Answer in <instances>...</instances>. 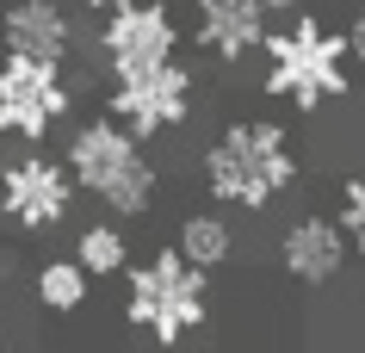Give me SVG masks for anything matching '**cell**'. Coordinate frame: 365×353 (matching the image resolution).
<instances>
[{
	"label": "cell",
	"mask_w": 365,
	"mask_h": 353,
	"mask_svg": "<svg viewBox=\"0 0 365 353\" xmlns=\"http://www.w3.org/2000/svg\"><path fill=\"white\" fill-rule=\"evenodd\" d=\"M267 25H272V13L260 0H192V38H198V50L217 56V62L260 56Z\"/></svg>",
	"instance_id": "30bf717a"
},
{
	"label": "cell",
	"mask_w": 365,
	"mask_h": 353,
	"mask_svg": "<svg viewBox=\"0 0 365 353\" xmlns=\"http://www.w3.org/2000/svg\"><path fill=\"white\" fill-rule=\"evenodd\" d=\"M341 230H346V248L365 255V174L341 180Z\"/></svg>",
	"instance_id": "9a60e30c"
},
{
	"label": "cell",
	"mask_w": 365,
	"mask_h": 353,
	"mask_svg": "<svg viewBox=\"0 0 365 353\" xmlns=\"http://www.w3.org/2000/svg\"><path fill=\"white\" fill-rule=\"evenodd\" d=\"M0 174H6V149H0Z\"/></svg>",
	"instance_id": "d6986e66"
},
{
	"label": "cell",
	"mask_w": 365,
	"mask_h": 353,
	"mask_svg": "<svg viewBox=\"0 0 365 353\" xmlns=\"http://www.w3.org/2000/svg\"><path fill=\"white\" fill-rule=\"evenodd\" d=\"M75 260L93 279H118L124 267H130V242H124V230H118V217L81 223V230H75Z\"/></svg>",
	"instance_id": "5bb4252c"
},
{
	"label": "cell",
	"mask_w": 365,
	"mask_h": 353,
	"mask_svg": "<svg viewBox=\"0 0 365 353\" xmlns=\"http://www.w3.org/2000/svg\"><path fill=\"white\" fill-rule=\"evenodd\" d=\"M173 248L192 260V267L217 273V267H230V255H235V230H230L223 211H192L180 223V235H173Z\"/></svg>",
	"instance_id": "4fadbf2b"
},
{
	"label": "cell",
	"mask_w": 365,
	"mask_h": 353,
	"mask_svg": "<svg viewBox=\"0 0 365 353\" xmlns=\"http://www.w3.org/2000/svg\"><path fill=\"white\" fill-rule=\"evenodd\" d=\"M341 38H346V56H353V62H359V68H365V6H359V13H353V25H346Z\"/></svg>",
	"instance_id": "2e32d148"
},
{
	"label": "cell",
	"mask_w": 365,
	"mask_h": 353,
	"mask_svg": "<svg viewBox=\"0 0 365 353\" xmlns=\"http://www.w3.org/2000/svg\"><path fill=\"white\" fill-rule=\"evenodd\" d=\"M68 106H75L68 62L19 56V50L0 56V137H6V143L38 149L62 118H68Z\"/></svg>",
	"instance_id": "5b68a950"
},
{
	"label": "cell",
	"mask_w": 365,
	"mask_h": 353,
	"mask_svg": "<svg viewBox=\"0 0 365 353\" xmlns=\"http://www.w3.org/2000/svg\"><path fill=\"white\" fill-rule=\"evenodd\" d=\"M87 13H112V6H124V0H81Z\"/></svg>",
	"instance_id": "ac0fdd59"
},
{
	"label": "cell",
	"mask_w": 365,
	"mask_h": 353,
	"mask_svg": "<svg viewBox=\"0 0 365 353\" xmlns=\"http://www.w3.org/2000/svg\"><path fill=\"white\" fill-rule=\"evenodd\" d=\"M198 106V75L180 56L155 62V68H136V75H112L106 87V118H118L136 143H155L180 131Z\"/></svg>",
	"instance_id": "8992f818"
},
{
	"label": "cell",
	"mask_w": 365,
	"mask_h": 353,
	"mask_svg": "<svg viewBox=\"0 0 365 353\" xmlns=\"http://www.w3.org/2000/svg\"><path fill=\"white\" fill-rule=\"evenodd\" d=\"M346 260H353V248H346V230L341 217H291L285 230H279V267H285L297 285H328V279L346 273Z\"/></svg>",
	"instance_id": "9c48e42d"
},
{
	"label": "cell",
	"mask_w": 365,
	"mask_h": 353,
	"mask_svg": "<svg viewBox=\"0 0 365 353\" xmlns=\"http://www.w3.org/2000/svg\"><path fill=\"white\" fill-rule=\"evenodd\" d=\"M180 50V19L168 0H124L112 13H99V62L106 75H136L155 68Z\"/></svg>",
	"instance_id": "52a82bcc"
},
{
	"label": "cell",
	"mask_w": 365,
	"mask_h": 353,
	"mask_svg": "<svg viewBox=\"0 0 365 353\" xmlns=\"http://www.w3.org/2000/svg\"><path fill=\"white\" fill-rule=\"evenodd\" d=\"M62 168L75 180V193L99 198L112 217H149L155 211V168L143 143L118 124V118H87L68 131Z\"/></svg>",
	"instance_id": "277c9868"
},
{
	"label": "cell",
	"mask_w": 365,
	"mask_h": 353,
	"mask_svg": "<svg viewBox=\"0 0 365 353\" xmlns=\"http://www.w3.org/2000/svg\"><path fill=\"white\" fill-rule=\"evenodd\" d=\"M198 180L223 211H267L297 186V143L279 118H235L211 137Z\"/></svg>",
	"instance_id": "6da1fadb"
},
{
	"label": "cell",
	"mask_w": 365,
	"mask_h": 353,
	"mask_svg": "<svg viewBox=\"0 0 365 353\" xmlns=\"http://www.w3.org/2000/svg\"><path fill=\"white\" fill-rule=\"evenodd\" d=\"M0 44L19 50V56H43V62H68L75 56V13L62 0H13L0 13Z\"/></svg>",
	"instance_id": "8fae6325"
},
{
	"label": "cell",
	"mask_w": 365,
	"mask_h": 353,
	"mask_svg": "<svg viewBox=\"0 0 365 353\" xmlns=\"http://www.w3.org/2000/svg\"><path fill=\"white\" fill-rule=\"evenodd\" d=\"M68 211H75V180H68L62 161L38 155V149L6 161V174H0V217L13 230L43 235V230H56V223H68Z\"/></svg>",
	"instance_id": "ba28073f"
},
{
	"label": "cell",
	"mask_w": 365,
	"mask_h": 353,
	"mask_svg": "<svg viewBox=\"0 0 365 353\" xmlns=\"http://www.w3.org/2000/svg\"><path fill=\"white\" fill-rule=\"evenodd\" d=\"M124 322L149 347H180L211 322V273L180 248H161L143 267H124Z\"/></svg>",
	"instance_id": "3957f363"
},
{
	"label": "cell",
	"mask_w": 365,
	"mask_h": 353,
	"mask_svg": "<svg viewBox=\"0 0 365 353\" xmlns=\"http://www.w3.org/2000/svg\"><path fill=\"white\" fill-rule=\"evenodd\" d=\"M31 297H38V310H50V316H75L81 304L93 297V273H87L75 255L68 260H43L38 273H31Z\"/></svg>",
	"instance_id": "7c38bea8"
},
{
	"label": "cell",
	"mask_w": 365,
	"mask_h": 353,
	"mask_svg": "<svg viewBox=\"0 0 365 353\" xmlns=\"http://www.w3.org/2000/svg\"><path fill=\"white\" fill-rule=\"evenodd\" d=\"M260 6H267V13H279V19H291V13H304L309 0H260Z\"/></svg>",
	"instance_id": "e0dca14e"
},
{
	"label": "cell",
	"mask_w": 365,
	"mask_h": 353,
	"mask_svg": "<svg viewBox=\"0 0 365 353\" xmlns=\"http://www.w3.org/2000/svg\"><path fill=\"white\" fill-rule=\"evenodd\" d=\"M260 56H267V87L272 99H285L291 112H322L334 99L353 93V56H346V38L328 31L322 19L309 13H291V25H279L260 38Z\"/></svg>",
	"instance_id": "7a4b0ae2"
}]
</instances>
